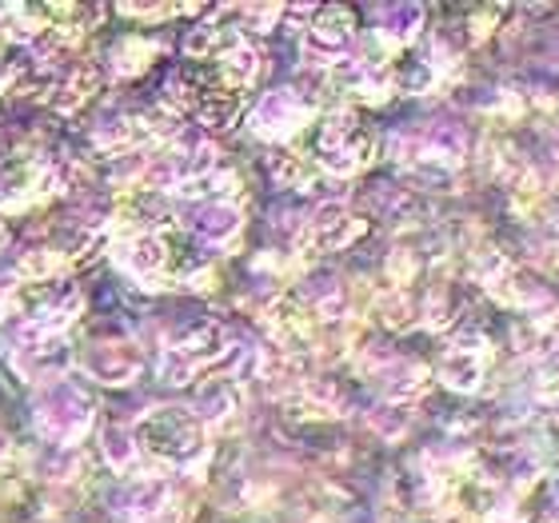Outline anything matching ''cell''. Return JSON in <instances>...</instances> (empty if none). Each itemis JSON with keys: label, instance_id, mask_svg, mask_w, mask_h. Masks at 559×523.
<instances>
[{"label": "cell", "instance_id": "8992f818", "mask_svg": "<svg viewBox=\"0 0 559 523\" xmlns=\"http://www.w3.org/2000/svg\"><path fill=\"white\" fill-rule=\"evenodd\" d=\"M93 148L100 161H124V156H136V152L152 148V129L144 112H108L105 120L93 124Z\"/></svg>", "mask_w": 559, "mask_h": 523}, {"label": "cell", "instance_id": "5bb4252c", "mask_svg": "<svg viewBox=\"0 0 559 523\" xmlns=\"http://www.w3.org/2000/svg\"><path fill=\"white\" fill-rule=\"evenodd\" d=\"M352 36H356V21H352V12H344V9H324L320 21L312 24V45L320 57L344 52V48L352 45Z\"/></svg>", "mask_w": 559, "mask_h": 523}, {"label": "cell", "instance_id": "9c48e42d", "mask_svg": "<svg viewBox=\"0 0 559 523\" xmlns=\"http://www.w3.org/2000/svg\"><path fill=\"white\" fill-rule=\"evenodd\" d=\"M304 120H308V105H304L296 93H288V88L269 93L257 105V112H252L257 132L260 136H269V140H284V136H292V132H300Z\"/></svg>", "mask_w": 559, "mask_h": 523}, {"label": "cell", "instance_id": "e0dca14e", "mask_svg": "<svg viewBox=\"0 0 559 523\" xmlns=\"http://www.w3.org/2000/svg\"><path fill=\"white\" fill-rule=\"evenodd\" d=\"M233 412V392L224 380H209V384H200L197 392V404H192V416L204 424V419H224Z\"/></svg>", "mask_w": 559, "mask_h": 523}, {"label": "cell", "instance_id": "5b68a950", "mask_svg": "<svg viewBox=\"0 0 559 523\" xmlns=\"http://www.w3.org/2000/svg\"><path fill=\"white\" fill-rule=\"evenodd\" d=\"M144 352L132 336H96L76 348V368L100 388H132L144 376Z\"/></svg>", "mask_w": 559, "mask_h": 523}, {"label": "cell", "instance_id": "3957f363", "mask_svg": "<svg viewBox=\"0 0 559 523\" xmlns=\"http://www.w3.org/2000/svg\"><path fill=\"white\" fill-rule=\"evenodd\" d=\"M108 257L140 288H176L185 280V236L176 228L117 236L108 240Z\"/></svg>", "mask_w": 559, "mask_h": 523}, {"label": "cell", "instance_id": "30bf717a", "mask_svg": "<svg viewBox=\"0 0 559 523\" xmlns=\"http://www.w3.org/2000/svg\"><path fill=\"white\" fill-rule=\"evenodd\" d=\"M69 272H72V260L64 257V248H52V245L24 248V252H16V264H12V280L21 288L60 284V280H69Z\"/></svg>", "mask_w": 559, "mask_h": 523}, {"label": "cell", "instance_id": "2e32d148", "mask_svg": "<svg viewBox=\"0 0 559 523\" xmlns=\"http://www.w3.org/2000/svg\"><path fill=\"white\" fill-rule=\"evenodd\" d=\"M360 233H364V224L356 221V216H348L344 209L320 212V221L312 224V240L320 248H344V245H352Z\"/></svg>", "mask_w": 559, "mask_h": 523}, {"label": "cell", "instance_id": "ac0fdd59", "mask_svg": "<svg viewBox=\"0 0 559 523\" xmlns=\"http://www.w3.org/2000/svg\"><path fill=\"white\" fill-rule=\"evenodd\" d=\"M117 16L124 21H140V24H164L173 21V16H188V12H197V4H117Z\"/></svg>", "mask_w": 559, "mask_h": 523}, {"label": "cell", "instance_id": "6da1fadb", "mask_svg": "<svg viewBox=\"0 0 559 523\" xmlns=\"http://www.w3.org/2000/svg\"><path fill=\"white\" fill-rule=\"evenodd\" d=\"M28 419H33V431L48 448L72 452V448H81L96 431L100 404H96L88 384L72 380V376H60V380L33 388V395H28Z\"/></svg>", "mask_w": 559, "mask_h": 523}, {"label": "cell", "instance_id": "8fae6325", "mask_svg": "<svg viewBox=\"0 0 559 523\" xmlns=\"http://www.w3.org/2000/svg\"><path fill=\"white\" fill-rule=\"evenodd\" d=\"M188 233H192V240H200V245L209 248L228 245L240 233V209H236L233 200H209V204H200L188 216Z\"/></svg>", "mask_w": 559, "mask_h": 523}, {"label": "cell", "instance_id": "d6986e66", "mask_svg": "<svg viewBox=\"0 0 559 523\" xmlns=\"http://www.w3.org/2000/svg\"><path fill=\"white\" fill-rule=\"evenodd\" d=\"M272 173H276V180H284V185H308L316 168L308 164L304 152H276V156H272Z\"/></svg>", "mask_w": 559, "mask_h": 523}, {"label": "cell", "instance_id": "44dd1931", "mask_svg": "<svg viewBox=\"0 0 559 523\" xmlns=\"http://www.w3.org/2000/svg\"><path fill=\"white\" fill-rule=\"evenodd\" d=\"M16 288V284H9V288H0V320H4V300H9V292Z\"/></svg>", "mask_w": 559, "mask_h": 523}, {"label": "cell", "instance_id": "ba28073f", "mask_svg": "<svg viewBox=\"0 0 559 523\" xmlns=\"http://www.w3.org/2000/svg\"><path fill=\"white\" fill-rule=\"evenodd\" d=\"M160 52H164L160 40H152V36H144V33H124L108 45L105 69L112 81H136V76H144V72L156 64Z\"/></svg>", "mask_w": 559, "mask_h": 523}, {"label": "cell", "instance_id": "4fadbf2b", "mask_svg": "<svg viewBox=\"0 0 559 523\" xmlns=\"http://www.w3.org/2000/svg\"><path fill=\"white\" fill-rule=\"evenodd\" d=\"M260 76V52L245 40H236L228 52H221V64H216V84L228 88L233 96H245Z\"/></svg>", "mask_w": 559, "mask_h": 523}, {"label": "cell", "instance_id": "9a60e30c", "mask_svg": "<svg viewBox=\"0 0 559 523\" xmlns=\"http://www.w3.org/2000/svg\"><path fill=\"white\" fill-rule=\"evenodd\" d=\"M236 45V36L221 24H192L185 36V60L204 64V60H221V52Z\"/></svg>", "mask_w": 559, "mask_h": 523}, {"label": "cell", "instance_id": "7a4b0ae2", "mask_svg": "<svg viewBox=\"0 0 559 523\" xmlns=\"http://www.w3.org/2000/svg\"><path fill=\"white\" fill-rule=\"evenodd\" d=\"M136 448L144 455V464L156 467V476L168 467H188L197 464L200 455L209 452V436L188 407H148L144 416L132 424Z\"/></svg>", "mask_w": 559, "mask_h": 523}, {"label": "cell", "instance_id": "7c38bea8", "mask_svg": "<svg viewBox=\"0 0 559 523\" xmlns=\"http://www.w3.org/2000/svg\"><path fill=\"white\" fill-rule=\"evenodd\" d=\"M100 460H105L108 472L120 479L148 476V464H144V455H140V448H136V436H132V428H124V424L100 428Z\"/></svg>", "mask_w": 559, "mask_h": 523}, {"label": "cell", "instance_id": "52a82bcc", "mask_svg": "<svg viewBox=\"0 0 559 523\" xmlns=\"http://www.w3.org/2000/svg\"><path fill=\"white\" fill-rule=\"evenodd\" d=\"M100 88H105L100 64L76 60V64H69V69L57 76V88L48 96V105H52V112H60V117H76V112H84V108L100 96Z\"/></svg>", "mask_w": 559, "mask_h": 523}, {"label": "cell", "instance_id": "277c9868", "mask_svg": "<svg viewBox=\"0 0 559 523\" xmlns=\"http://www.w3.org/2000/svg\"><path fill=\"white\" fill-rule=\"evenodd\" d=\"M9 360L21 380L40 388V384H48V380H60V376H69L72 368H76V344H72L69 336H60V332H36V328L21 324L9 348Z\"/></svg>", "mask_w": 559, "mask_h": 523}, {"label": "cell", "instance_id": "ffe728a7", "mask_svg": "<svg viewBox=\"0 0 559 523\" xmlns=\"http://www.w3.org/2000/svg\"><path fill=\"white\" fill-rule=\"evenodd\" d=\"M9 455H12V440H9V431L0 428V464H4Z\"/></svg>", "mask_w": 559, "mask_h": 523}]
</instances>
